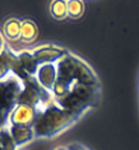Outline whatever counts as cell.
Segmentation results:
<instances>
[{
    "label": "cell",
    "instance_id": "obj_1",
    "mask_svg": "<svg viewBox=\"0 0 139 150\" xmlns=\"http://www.w3.org/2000/svg\"><path fill=\"white\" fill-rule=\"evenodd\" d=\"M58 67V80L52 89L54 98L64 97L70 92L73 84L83 83L88 85H100L98 78L92 67L81 57L68 54L56 62Z\"/></svg>",
    "mask_w": 139,
    "mask_h": 150
},
{
    "label": "cell",
    "instance_id": "obj_2",
    "mask_svg": "<svg viewBox=\"0 0 139 150\" xmlns=\"http://www.w3.org/2000/svg\"><path fill=\"white\" fill-rule=\"evenodd\" d=\"M81 117L68 113L61 110L58 104L54 103L41 112L37 117V121L33 126L36 137H52L69 129Z\"/></svg>",
    "mask_w": 139,
    "mask_h": 150
},
{
    "label": "cell",
    "instance_id": "obj_3",
    "mask_svg": "<svg viewBox=\"0 0 139 150\" xmlns=\"http://www.w3.org/2000/svg\"><path fill=\"white\" fill-rule=\"evenodd\" d=\"M23 88V81L14 74L0 80V110L10 115L18 104Z\"/></svg>",
    "mask_w": 139,
    "mask_h": 150
},
{
    "label": "cell",
    "instance_id": "obj_4",
    "mask_svg": "<svg viewBox=\"0 0 139 150\" xmlns=\"http://www.w3.org/2000/svg\"><path fill=\"white\" fill-rule=\"evenodd\" d=\"M41 111L35 107L27 106V104H17L16 108L9 115V122L10 125L16 126L33 127Z\"/></svg>",
    "mask_w": 139,
    "mask_h": 150
},
{
    "label": "cell",
    "instance_id": "obj_5",
    "mask_svg": "<svg viewBox=\"0 0 139 150\" xmlns=\"http://www.w3.org/2000/svg\"><path fill=\"white\" fill-rule=\"evenodd\" d=\"M68 54L61 47L54 46V45H46V46L37 47L36 50L32 51V55L35 57L36 62L38 65H45V64H56L60 61L64 56Z\"/></svg>",
    "mask_w": 139,
    "mask_h": 150
},
{
    "label": "cell",
    "instance_id": "obj_6",
    "mask_svg": "<svg viewBox=\"0 0 139 150\" xmlns=\"http://www.w3.org/2000/svg\"><path fill=\"white\" fill-rule=\"evenodd\" d=\"M37 81L43 87L46 91L52 93L54 85L58 80V67L56 64H45L38 67V71L36 74Z\"/></svg>",
    "mask_w": 139,
    "mask_h": 150
},
{
    "label": "cell",
    "instance_id": "obj_7",
    "mask_svg": "<svg viewBox=\"0 0 139 150\" xmlns=\"http://www.w3.org/2000/svg\"><path fill=\"white\" fill-rule=\"evenodd\" d=\"M10 134L14 139V142L17 144V146L24 145L27 142L32 141L36 137L35 130L33 127H24V126H16V125H10L9 127Z\"/></svg>",
    "mask_w": 139,
    "mask_h": 150
},
{
    "label": "cell",
    "instance_id": "obj_8",
    "mask_svg": "<svg viewBox=\"0 0 139 150\" xmlns=\"http://www.w3.org/2000/svg\"><path fill=\"white\" fill-rule=\"evenodd\" d=\"M18 57H19V61L22 64V67L23 70L31 76H36L37 71H38L40 65L36 62L35 57H33L32 52L29 51H22L18 54Z\"/></svg>",
    "mask_w": 139,
    "mask_h": 150
},
{
    "label": "cell",
    "instance_id": "obj_9",
    "mask_svg": "<svg viewBox=\"0 0 139 150\" xmlns=\"http://www.w3.org/2000/svg\"><path fill=\"white\" fill-rule=\"evenodd\" d=\"M38 37V27L33 21L26 19L22 21V31H21V40L23 42L31 43L37 40Z\"/></svg>",
    "mask_w": 139,
    "mask_h": 150
},
{
    "label": "cell",
    "instance_id": "obj_10",
    "mask_svg": "<svg viewBox=\"0 0 139 150\" xmlns=\"http://www.w3.org/2000/svg\"><path fill=\"white\" fill-rule=\"evenodd\" d=\"M21 31H22V21L10 18L4 24V32L8 38L17 41L21 38Z\"/></svg>",
    "mask_w": 139,
    "mask_h": 150
},
{
    "label": "cell",
    "instance_id": "obj_11",
    "mask_svg": "<svg viewBox=\"0 0 139 150\" xmlns=\"http://www.w3.org/2000/svg\"><path fill=\"white\" fill-rule=\"evenodd\" d=\"M51 16L58 21L66 19L68 17V1H63V0H56V1L51 3L50 6Z\"/></svg>",
    "mask_w": 139,
    "mask_h": 150
},
{
    "label": "cell",
    "instance_id": "obj_12",
    "mask_svg": "<svg viewBox=\"0 0 139 150\" xmlns=\"http://www.w3.org/2000/svg\"><path fill=\"white\" fill-rule=\"evenodd\" d=\"M84 14V3L81 0L68 1V17L72 19H79Z\"/></svg>",
    "mask_w": 139,
    "mask_h": 150
},
{
    "label": "cell",
    "instance_id": "obj_13",
    "mask_svg": "<svg viewBox=\"0 0 139 150\" xmlns=\"http://www.w3.org/2000/svg\"><path fill=\"white\" fill-rule=\"evenodd\" d=\"M0 142H1L3 150H17V144L14 142L10 130L6 127H3L0 130Z\"/></svg>",
    "mask_w": 139,
    "mask_h": 150
},
{
    "label": "cell",
    "instance_id": "obj_14",
    "mask_svg": "<svg viewBox=\"0 0 139 150\" xmlns=\"http://www.w3.org/2000/svg\"><path fill=\"white\" fill-rule=\"evenodd\" d=\"M6 121H9V113H6V112L0 110V130L5 126Z\"/></svg>",
    "mask_w": 139,
    "mask_h": 150
},
{
    "label": "cell",
    "instance_id": "obj_15",
    "mask_svg": "<svg viewBox=\"0 0 139 150\" xmlns=\"http://www.w3.org/2000/svg\"><path fill=\"white\" fill-rule=\"evenodd\" d=\"M68 149H69V150H88L86 146L79 145V144H72V145L68 146Z\"/></svg>",
    "mask_w": 139,
    "mask_h": 150
},
{
    "label": "cell",
    "instance_id": "obj_16",
    "mask_svg": "<svg viewBox=\"0 0 139 150\" xmlns=\"http://www.w3.org/2000/svg\"><path fill=\"white\" fill-rule=\"evenodd\" d=\"M4 48H5V46H4V40H3V36L0 35V54L3 52Z\"/></svg>",
    "mask_w": 139,
    "mask_h": 150
},
{
    "label": "cell",
    "instance_id": "obj_17",
    "mask_svg": "<svg viewBox=\"0 0 139 150\" xmlns=\"http://www.w3.org/2000/svg\"><path fill=\"white\" fill-rule=\"evenodd\" d=\"M56 150H69V149H68V146H66V148H65V146H60V148H58Z\"/></svg>",
    "mask_w": 139,
    "mask_h": 150
},
{
    "label": "cell",
    "instance_id": "obj_18",
    "mask_svg": "<svg viewBox=\"0 0 139 150\" xmlns=\"http://www.w3.org/2000/svg\"><path fill=\"white\" fill-rule=\"evenodd\" d=\"M0 150H3V148H1V142H0Z\"/></svg>",
    "mask_w": 139,
    "mask_h": 150
}]
</instances>
